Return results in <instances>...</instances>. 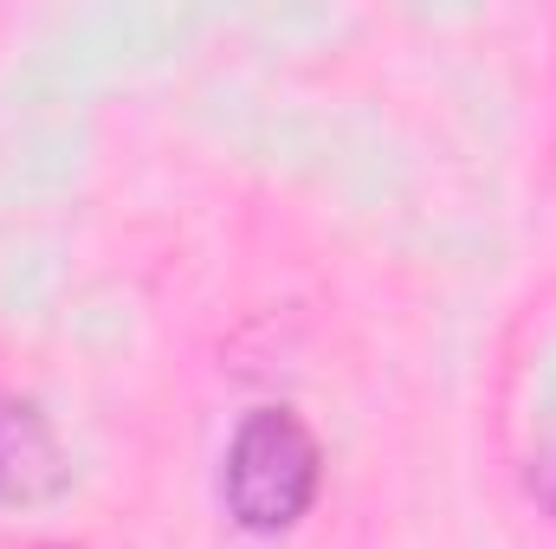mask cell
Returning a JSON list of instances; mask_svg holds the SVG:
<instances>
[{
	"label": "cell",
	"mask_w": 556,
	"mask_h": 549,
	"mask_svg": "<svg viewBox=\"0 0 556 549\" xmlns=\"http://www.w3.org/2000/svg\"><path fill=\"white\" fill-rule=\"evenodd\" d=\"M324 491V446L291 408H253L220 459V505L247 537L291 531Z\"/></svg>",
	"instance_id": "cell-1"
},
{
	"label": "cell",
	"mask_w": 556,
	"mask_h": 549,
	"mask_svg": "<svg viewBox=\"0 0 556 549\" xmlns=\"http://www.w3.org/2000/svg\"><path fill=\"white\" fill-rule=\"evenodd\" d=\"M65 452L26 401H0V505H39L65 485Z\"/></svg>",
	"instance_id": "cell-2"
},
{
	"label": "cell",
	"mask_w": 556,
	"mask_h": 549,
	"mask_svg": "<svg viewBox=\"0 0 556 549\" xmlns=\"http://www.w3.org/2000/svg\"><path fill=\"white\" fill-rule=\"evenodd\" d=\"M531 485H538V498L556 511V459H544V465H538V478H531Z\"/></svg>",
	"instance_id": "cell-3"
},
{
	"label": "cell",
	"mask_w": 556,
	"mask_h": 549,
	"mask_svg": "<svg viewBox=\"0 0 556 549\" xmlns=\"http://www.w3.org/2000/svg\"><path fill=\"white\" fill-rule=\"evenodd\" d=\"M52 549H65V544H52Z\"/></svg>",
	"instance_id": "cell-4"
}]
</instances>
